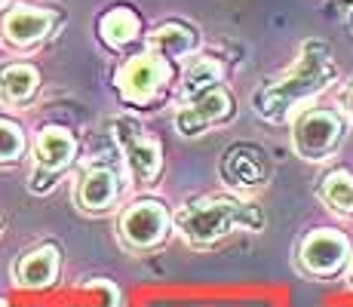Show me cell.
Segmentation results:
<instances>
[{"label": "cell", "mask_w": 353, "mask_h": 307, "mask_svg": "<svg viewBox=\"0 0 353 307\" xmlns=\"http://www.w3.org/2000/svg\"><path fill=\"white\" fill-rule=\"evenodd\" d=\"M338 80H341V65L332 52V43L320 37H307L295 61L280 77L258 86L249 105H252L255 117H261L270 126H289L304 108L320 105V99L329 90H335Z\"/></svg>", "instance_id": "6da1fadb"}, {"label": "cell", "mask_w": 353, "mask_h": 307, "mask_svg": "<svg viewBox=\"0 0 353 307\" xmlns=\"http://www.w3.org/2000/svg\"><path fill=\"white\" fill-rule=\"evenodd\" d=\"M236 230H249V234L264 230V209L255 203V197H240L230 190L206 194L200 200L185 203L175 212V234L194 249H209Z\"/></svg>", "instance_id": "7a4b0ae2"}, {"label": "cell", "mask_w": 353, "mask_h": 307, "mask_svg": "<svg viewBox=\"0 0 353 307\" xmlns=\"http://www.w3.org/2000/svg\"><path fill=\"white\" fill-rule=\"evenodd\" d=\"M350 132V120L341 108L310 105L289 123V145L298 160L310 166L335 160Z\"/></svg>", "instance_id": "3957f363"}, {"label": "cell", "mask_w": 353, "mask_h": 307, "mask_svg": "<svg viewBox=\"0 0 353 307\" xmlns=\"http://www.w3.org/2000/svg\"><path fill=\"white\" fill-rule=\"evenodd\" d=\"M175 80H179V74H175L172 61L145 46V50L132 52V56H126L117 65L114 90H117V95L126 105L154 108L157 101H163L172 92Z\"/></svg>", "instance_id": "277c9868"}, {"label": "cell", "mask_w": 353, "mask_h": 307, "mask_svg": "<svg viewBox=\"0 0 353 307\" xmlns=\"http://www.w3.org/2000/svg\"><path fill=\"white\" fill-rule=\"evenodd\" d=\"M80 145H77V135L71 132L62 123H46L34 132L31 139V179L28 188L31 194L46 197L50 190H56V184L68 175V169L77 163Z\"/></svg>", "instance_id": "5b68a950"}, {"label": "cell", "mask_w": 353, "mask_h": 307, "mask_svg": "<svg viewBox=\"0 0 353 307\" xmlns=\"http://www.w3.org/2000/svg\"><path fill=\"white\" fill-rule=\"evenodd\" d=\"M353 261V240L335 224H320L307 230L295 249V264L310 279H338Z\"/></svg>", "instance_id": "8992f818"}, {"label": "cell", "mask_w": 353, "mask_h": 307, "mask_svg": "<svg viewBox=\"0 0 353 307\" xmlns=\"http://www.w3.org/2000/svg\"><path fill=\"white\" fill-rule=\"evenodd\" d=\"M175 234V212L157 197H139L117 215V237L129 252H154Z\"/></svg>", "instance_id": "52a82bcc"}, {"label": "cell", "mask_w": 353, "mask_h": 307, "mask_svg": "<svg viewBox=\"0 0 353 307\" xmlns=\"http://www.w3.org/2000/svg\"><path fill=\"white\" fill-rule=\"evenodd\" d=\"M236 114V99L225 83L206 86L185 99H175V132L181 139H203L219 126H228Z\"/></svg>", "instance_id": "ba28073f"}, {"label": "cell", "mask_w": 353, "mask_h": 307, "mask_svg": "<svg viewBox=\"0 0 353 307\" xmlns=\"http://www.w3.org/2000/svg\"><path fill=\"white\" fill-rule=\"evenodd\" d=\"M126 184V172L111 163H86L74 181V206L92 218L111 215L123 206Z\"/></svg>", "instance_id": "9c48e42d"}, {"label": "cell", "mask_w": 353, "mask_h": 307, "mask_svg": "<svg viewBox=\"0 0 353 307\" xmlns=\"http://www.w3.org/2000/svg\"><path fill=\"white\" fill-rule=\"evenodd\" d=\"M219 175L230 194L255 197L274 179V163H270L268 151L258 141H234L221 154Z\"/></svg>", "instance_id": "30bf717a"}, {"label": "cell", "mask_w": 353, "mask_h": 307, "mask_svg": "<svg viewBox=\"0 0 353 307\" xmlns=\"http://www.w3.org/2000/svg\"><path fill=\"white\" fill-rule=\"evenodd\" d=\"M117 145H120V160H123L126 181L135 190H148L160 181L163 175V148L148 129L139 126H120L117 129Z\"/></svg>", "instance_id": "8fae6325"}, {"label": "cell", "mask_w": 353, "mask_h": 307, "mask_svg": "<svg viewBox=\"0 0 353 307\" xmlns=\"http://www.w3.org/2000/svg\"><path fill=\"white\" fill-rule=\"evenodd\" d=\"M59 25V16L46 6H31V3H12L10 10L0 16V37L6 46L19 52H31L43 46L52 37Z\"/></svg>", "instance_id": "7c38bea8"}, {"label": "cell", "mask_w": 353, "mask_h": 307, "mask_svg": "<svg viewBox=\"0 0 353 307\" xmlns=\"http://www.w3.org/2000/svg\"><path fill=\"white\" fill-rule=\"evenodd\" d=\"M59 270H62V252L52 243H40L12 261L10 279L22 292H46L56 286Z\"/></svg>", "instance_id": "4fadbf2b"}, {"label": "cell", "mask_w": 353, "mask_h": 307, "mask_svg": "<svg viewBox=\"0 0 353 307\" xmlns=\"http://www.w3.org/2000/svg\"><path fill=\"white\" fill-rule=\"evenodd\" d=\"M145 46L160 52L172 65H185L188 59H194L200 52V31L188 22L169 19V22H160L157 28H151L145 34Z\"/></svg>", "instance_id": "5bb4252c"}, {"label": "cell", "mask_w": 353, "mask_h": 307, "mask_svg": "<svg viewBox=\"0 0 353 307\" xmlns=\"http://www.w3.org/2000/svg\"><path fill=\"white\" fill-rule=\"evenodd\" d=\"M96 37H99V43L105 46V50L123 52L132 43L145 40V34H141V16L132 10V6H126V3L111 6V10H105L99 16Z\"/></svg>", "instance_id": "9a60e30c"}, {"label": "cell", "mask_w": 353, "mask_h": 307, "mask_svg": "<svg viewBox=\"0 0 353 307\" xmlns=\"http://www.w3.org/2000/svg\"><path fill=\"white\" fill-rule=\"evenodd\" d=\"M40 83H43V74H40L37 65L31 61H3L0 65V101L6 108H28L34 105L40 92Z\"/></svg>", "instance_id": "2e32d148"}, {"label": "cell", "mask_w": 353, "mask_h": 307, "mask_svg": "<svg viewBox=\"0 0 353 307\" xmlns=\"http://www.w3.org/2000/svg\"><path fill=\"white\" fill-rule=\"evenodd\" d=\"M316 197L325 206V212L353 221V172L350 169H329L316 184Z\"/></svg>", "instance_id": "e0dca14e"}, {"label": "cell", "mask_w": 353, "mask_h": 307, "mask_svg": "<svg viewBox=\"0 0 353 307\" xmlns=\"http://www.w3.org/2000/svg\"><path fill=\"white\" fill-rule=\"evenodd\" d=\"M215 83H225V65H221L215 56H206V52H196L194 59H188L181 65V74H179V92L175 99H185L191 92H200L206 86H215Z\"/></svg>", "instance_id": "ac0fdd59"}, {"label": "cell", "mask_w": 353, "mask_h": 307, "mask_svg": "<svg viewBox=\"0 0 353 307\" xmlns=\"http://www.w3.org/2000/svg\"><path fill=\"white\" fill-rule=\"evenodd\" d=\"M25 157H31V141L25 126L12 117H0V169L19 166Z\"/></svg>", "instance_id": "d6986e66"}, {"label": "cell", "mask_w": 353, "mask_h": 307, "mask_svg": "<svg viewBox=\"0 0 353 307\" xmlns=\"http://www.w3.org/2000/svg\"><path fill=\"white\" fill-rule=\"evenodd\" d=\"M341 111L347 114V120H350V126H353V80L344 86V92H341Z\"/></svg>", "instance_id": "ffe728a7"}, {"label": "cell", "mask_w": 353, "mask_h": 307, "mask_svg": "<svg viewBox=\"0 0 353 307\" xmlns=\"http://www.w3.org/2000/svg\"><path fill=\"white\" fill-rule=\"evenodd\" d=\"M344 286L353 292V261H350V268H347V274H344Z\"/></svg>", "instance_id": "44dd1931"}, {"label": "cell", "mask_w": 353, "mask_h": 307, "mask_svg": "<svg viewBox=\"0 0 353 307\" xmlns=\"http://www.w3.org/2000/svg\"><path fill=\"white\" fill-rule=\"evenodd\" d=\"M347 34H350V40H353V3H350V10H347Z\"/></svg>", "instance_id": "7402d4cb"}, {"label": "cell", "mask_w": 353, "mask_h": 307, "mask_svg": "<svg viewBox=\"0 0 353 307\" xmlns=\"http://www.w3.org/2000/svg\"><path fill=\"white\" fill-rule=\"evenodd\" d=\"M0 228H3V215H0Z\"/></svg>", "instance_id": "603a6c76"}]
</instances>
